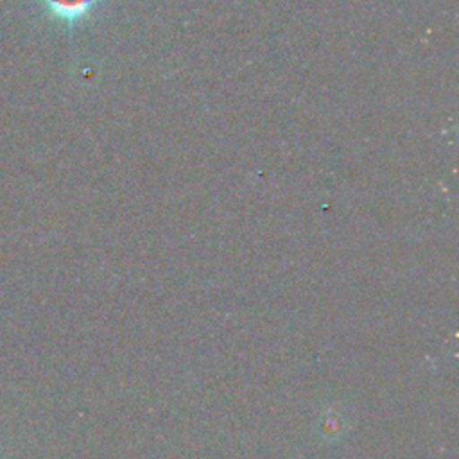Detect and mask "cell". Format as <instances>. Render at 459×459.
<instances>
[{"instance_id":"cell-1","label":"cell","mask_w":459,"mask_h":459,"mask_svg":"<svg viewBox=\"0 0 459 459\" xmlns=\"http://www.w3.org/2000/svg\"><path fill=\"white\" fill-rule=\"evenodd\" d=\"M47 13L66 25H75L86 20L100 0H39Z\"/></svg>"}]
</instances>
